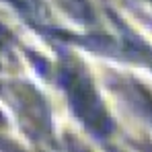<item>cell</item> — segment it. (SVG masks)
<instances>
[{"instance_id": "cell-1", "label": "cell", "mask_w": 152, "mask_h": 152, "mask_svg": "<svg viewBox=\"0 0 152 152\" xmlns=\"http://www.w3.org/2000/svg\"><path fill=\"white\" fill-rule=\"evenodd\" d=\"M60 84L66 91V97L76 117L97 136H107L113 129V121L103 105L101 97L82 66L74 62H64L60 68Z\"/></svg>"}, {"instance_id": "cell-2", "label": "cell", "mask_w": 152, "mask_h": 152, "mask_svg": "<svg viewBox=\"0 0 152 152\" xmlns=\"http://www.w3.org/2000/svg\"><path fill=\"white\" fill-rule=\"evenodd\" d=\"M129 95L134 97V101L140 105V109H142L148 117H152V95H150V93H148V91H144L142 86L134 84V91H132Z\"/></svg>"}, {"instance_id": "cell-3", "label": "cell", "mask_w": 152, "mask_h": 152, "mask_svg": "<svg viewBox=\"0 0 152 152\" xmlns=\"http://www.w3.org/2000/svg\"><path fill=\"white\" fill-rule=\"evenodd\" d=\"M4 2L12 4V6H15V8H19V10H25V8H27V2H25V0H4Z\"/></svg>"}, {"instance_id": "cell-4", "label": "cell", "mask_w": 152, "mask_h": 152, "mask_svg": "<svg viewBox=\"0 0 152 152\" xmlns=\"http://www.w3.org/2000/svg\"><path fill=\"white\" fill-rule=\"evenodd\" d=\"M0 124H4V115H0Z\"/></svg>"}, {"instance_id": "cell-5", "label": "cell", "mask_w": 152, "mask_h": 152, "mask_svg": "<svg viewBox=\"0 0 152 152\" xmlns=\"http://www.w3.org/2000/svg\"><path fill=\"white\" fill-rule=\"evenodd\" d=\"M150 2H152V0H150Z\"/></svg>"}]
</instances>
